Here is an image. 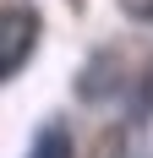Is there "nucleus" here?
<instances>
[{
	"label": "nucleus",
	"instance_id": "f03ea898",
	"mask_svg": "<svg viewBox=\"0 0 153 158\" xmlns=\"http://www.w3.org/2000/svg\"><path fill=\"white\" fill-rule=\"evenodd\" d=\"M28 158H71V131H66L60 120H49V126L38 131V142H33Z\"/></svg>",
	"mask_w": 153,
	"mask_h": 158
},
{
	"label": "nucleus",
	"instance_id": "f257e3e1",
	"mask_svg": "<svg viewBox=\"0 0 153 158\" xmlns=\"http://www.w3.org/2000/svg\"><path fill=\"white\" fill-rule=\"evenodd\" d=\"M33 44H38V16L28 6H6V16H0V77H16L28 65Z\"/></svg>",
	"mask_w": 153,
	"mask_h": 158
}]
</instances>
